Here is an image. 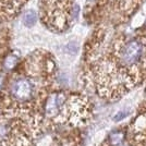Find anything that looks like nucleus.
Returning a JSON list of instances; mask_svg holds the SVG:
<instances>
[{
	"label": "nucleus",
	"mask_w": 146,
	"mask_h": 146,
	"mask_svg": "<svg viewBox=\"0 0 146 146\" xmlns=\"http://www.w3.org/2000/svg\"><path fill=\"white\" fill-rule=\"evenodd\" d=\"M37 91V85L33 79H30V76H18L9 86L8 97L13 107L25 111V109L33 108V105L36 103Z\"/></svg>",
	"instance_id": "1"
},
{
	"label": "nucleus",
	"mask_w": 146,
	"mask_h": 146,
	"mask_svg": "<svg viewBox=\"0 0 146 146\" xmlns=\"http://www.w3.org/2000/svg\"><path fill=\"white\" fill-rule=\"evenodd\" d=\"M144 55V46L139 40H130L119 48L118 57L122 67L132 68L140 63Z\"/></svg>",
	"instance_id": "2"
},
{
	"label": "nucleus",
	"mask_w": 146,
	"mask_h": 146,
	"mask_svg": "<svg viewBox=\"0 0 146 146\" xmlns=\"http://www.w3.org/2000/svg\"><path fill=\"white\" fill-rule=\"evenodd\" d=\"M37 21V15L35 11L33 10H30L25 13L23 15V23H24L26 26H33V25L36 23Z\"/></svg>",
	"instance_id": "3"
},
{
	"label": "nucleus",
	"mask_w": 146,
	"mask_h": 146,
	"mask_svg": "<svg viewBox=\"0 0 146 146\" xmlns=\"http://www.w3.org/2000/svg\"><path fill=\"white\" fill-rule=\"evenodd\" d=\"M17 63H18V58H17L15 56L10 55V56H8L6 58V60H5V67H6L7 69H12Z\"/></svg>",
	"instance_id": "4"
},
{
	"label": "nucleus",
	"mask_w": 146,
	"mask_h": 146,
	"mask_svg": "<svg viewBox=\"0 0 146 146\" xmlns=\"http://www.w3.org/2000/svg\"><path fill=\"white\" fill-rule=\"evenodd\" d=\"M145 25H146V22H145Z\"/></svg>",
	"instance_id": "5"
}]
</instances>
